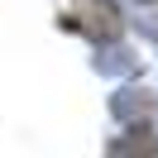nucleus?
Listing matches in <instances>:
<instances>
[{
	"mask_svg": "<svg viewBox=\"0 0 158 158\" xmlns=\"http://www.w3.org/2000/svg\"><path fill=\"white\" fill-rule=\"evenodd\" d=\"M144 5H153V0H144Z\"/></svg>",
	"mask_w": 158,
	"mask_h": 158,
	"instance_id": "4",
	"label": "nucleus"
},
{
	"mask_svg": "<svg viewBox=\"0 0 158 158\" xmlns=\"http://www.w3.org/2000/svg\"><path fill=\"white\" fill-rule=\"evenodd\" d=\"M153 34H158V24H153Z\"/></svg>",
	"mask_w": 158,
	"mask_h": 158,
	"instance_id": "5",
	"label": "nucleus"
},
{
	"mask_svg": "<svg viewBox=\"0 0 158 158\" xmlns=\"http://www.w3.org/2000/svg\"><path fill=\"white\" fill-rule=\"evenodd\" d=\"M115 115L120 120H148V115H153V96L139 91V86L120 91V96H115Z\"/></svg>",
	"mask_w": 158,
	"mask_h": 158,
	"instance_id": "3",
	"label": "nucleus"
},
{
	"mask_svg": "<svg viewBox=\"0 0 158 158\" xmlns=\"http://www.w3.org/2000/svg\"><path fill=\"white\" fill-rule=\"evenodd\" d=\"M67 24L81 29L86 39H96V43H115L120 29H125V19H120V10L110 0H77L72 15H67Z\"/></svg>",
	"mask_w": 158,
	"mask_h": 158,
	"instance_id": "1",
	"label": "nucleus"
},
{
	"mask_svg": "<svg viewBox=\"0 0 158 158\" xmlns=\"http://www.w3.org/2000/svg\"><path fill=\"white\" fill-rule=\"evenodd\" d=\"M106 158H158V134L148 125H134L129 134H120L115 144H110Z\"/></svg>",
	"mask_w": 158,
	"mask_h": 158,
	"instance_id": "2",
	"label": "nucleus"
}]
</instances>
